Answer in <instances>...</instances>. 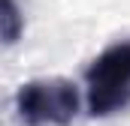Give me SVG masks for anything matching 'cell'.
Here are the masks:
<instances>
[{"label": "cell", "instance_id": "cell-2", "mask_svg": "<svg viewBox=\"0 0 130 126\" xmlns=\"http://www.w3.org/2000/svg\"><path fill=\"white\" fill-rule=\"evenodd\" d=\"M79 105V87L61 75L24 81L15 93V114L24 126H70Z\"/></svg>", "mask_w": 130, "mask_h": 126}, {"label": "cell", "instance_id": "cell-1", "mask_svg": "<svg viewBox=\"0 0 130 126\" xmlns=\"http://www.w3.org/2000/svg\"><path fill=\"white\" fill-rule=\"evenodd\" d=\"M85 102L91 117H112L130 108V39L103 48L85 72Z\"/></svg>", "mask_w": 130, "mask_h": 126}, {"label": "cell", "instance_id": "cell-3", "mask_svg": "<svg viewBox=\"0 0 130 126\" xmlns=\"http://www.w3.org/2000/svg\"><path fill=\"white\" fill-rule=\"evenodd\" d=\"M24 33V15L15 0H0V45H15Z\"/></svg>", "mask_w": 130, "mask_h": 126}]
</instances>
